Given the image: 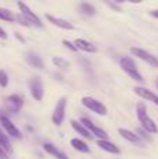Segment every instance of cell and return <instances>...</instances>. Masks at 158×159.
<instances>
[{
    "instance_id": "20",
    "label": "cell",
    "mask_w": 158,
    "mask_h": 159,
    "mask_svg": "<svg viewBox=\"0 0 158 159\" xmlns=\"http://www.w3.org/2000/svg\"><path fill=\"white\" fill-rule=\"evenodd\" d=\"M136 116H137V119H139V121L142 123L144 119H147L148 117V113H147V106H146L143 102H139L137 103V106H136Z\"/></svg>"
},
{
    "instance_id": "7",
    "label": "cell",
    "mask_w": 158,
    "mask_h": 159,
    "mask_svg": "<svg viewBox=\"0 0 158 159\" xmlns=\"http://www.w3.org/2000/svg\"><path fill=\"white\" fill-rule=\"evenodd\" d=\"M80 123L83 124L84 127L87 129V131L90 133L91 135H95V137L98 138V140H108V134H106V131L105 130H102L101 127H98V126H95L94 123H92L90 119H87V117H81L80 119Z\"/></svg>"
},
{
    "instance_id": "15",
    "label": "cell",
    "mask_w": 158,
    "mask_h": 159,
    "mask_svg": "<svg viewBox=\"0 0 158 159\" xmlns=\"http://www.w3.org/2000/svg\"><path fill=\"white\" fill-rule=\"evenodd\" d=\"M73 43H74V46L77 48V50H83V52H87V53H95L97 52V48H95L91 42L86 41V39L78 38V39H76Z\"/></svg>"
},
{
    "instance_id": "1",
    "label": "cell",
    "mask_w": 158,
    "mask_h": 159,
    "mask_svg": "<svg viewBox=\"0 0 158 159\" xmlns=\"http://www.w3.org/2000/svg\"><path fill=\"white\" fill-rule=\"evenodd\" d=\"M119 66H120V69H122L132 80H134V81H137V82H143V81H144L142 73L139 71L136 63H134V60L132 57H122L119 60Z\"/></svg>"
},
{
    "instance_id": "14",
    "label": "cell",
    "mask_w": 158,
    "mask_h": 159,
    "mask_svg": "<svg viewBox=\"0 0 158 159\" xmlns=\"http://www.w3.org/2000/svg\"><path fill=\"white\" fill-rule=\"evenodd\" d=\"M118 131H119L120 137H122V138H125V140H126V141H129V143L139 144V145H140V144H143V141L140 140V137H139V135H137L134 131H132V130L122 129V127H120V129L118 130Z\"/></svg>"
},
{
    "instance_id": "22",
    "label": "cell",
    "mask_w": 158,
    "mask_h": 159,
    "mask_svg": "<svg viewBox=\"0 0 158 159\" xmlns=\"http://www.w3.org/2000/svg\"><path fill=\"white\" fill-rule=\"evenodd\" d=\"M44 149L48 152V154L53 155V157H55L56 159H59V158L62 157V155H63V152H62V151H59V149L56 148V147L53 145L52 143H46V144H44Z\"/></svg>"
},
{
    "instance_id": "25",
    "label": "cell",
    "mask_w": 158,
    "mask_h": 159,
    "mask_svg": "<svg viewBox=\"0 0 158 159\" xmlns=\"http://www.w3.org/2000/svg\"><path fill=\"white\" fill-rule=\"evenodd\" d=\"M8 85V74L6 70H2L0 69V87L2 88H6Z\"/></svg>"
},
{
    "instance_id": "27",
    "label": "cell",
    "mask_w": 158,
    "mask_h": 159,
    "mask_svg": "<svg viewBox=\"0 0 158 159\" xmlns=\"http://www.w3.org/2000/svg\"><path fill=\"white\" fill-rule=\"evenodd\" d=\"M136 134L139 135V137H140V140H142V141H143V138H144V140H147V141H150V137H148V135H147V133H146L144 130H142V129H140V130H137V131H136Z\"/></svg>"
},
{
    "instance_id": "16",
    "label": "cell",
    "mask_w": 158,
    "mask_h": 159,
    "mask_svg": "<svg viewBox=\"0 0 158 159\" xmlns=\"http://www.w3.org/2000/svg\"><path fill=\"white\" fill-rule=\"evenodd\" d=\"M142 130H144L146 133H150V134H157L158 133V127H157L156 121L150 116L142 121Z\"/></svg>"
},
{
    "instance_id": "19",
    "label": "cell",
    "mask_w": 158,
    "mask_h": 159,
    "mask_svg": "<svg viewBox=\"0 0 158 159\" xmlns=\"http://www.w3.org/2000/svg\"><path fill=\"white\" fill-rule=\"evenodd\" d=\"M70 123H72V127H73V129H74L80 135H83V137H84V138H87V140H92V135L90 134L88 131H87V129L80 123V121H77V120H72Z\"/></svg>"
},
{
    "instance_id": "18",
    "label": "cell",
    "mask_w": 158,
    "mask_h": 159,
    "mask_svg": "<svg viewBox=\"0 0 158 159\" xmlns=\"http://www.w3.org/2000/svg\"><path fill=\"white\" fill-rule=\"evenodd\" d=\"M0 148H2L3 151L7 152L8 155L13 152V147H11L10 138H8V135L6 134V133L3 131L2 129H0Z\"/></svg>"
},
{
    "instance_id": "5",
    "label": "cell",
    "mask_w": 158,
    "mask_h": 159,
    "mask_svg": "<svg viewBox=\"0 0 158 159\" xmlns=\"http://www.w3.org/2000/svg\"><path fill=\"white\" fill-rule=\"evenodd\" d=\"M130 53L133 56H136V57H139L140 60L146 61L147 64H150V66L158 69V57H157V56H154L153 53L147 52V50L142 49V48H136V46L130 48Z\"/></svg>"
},
{
    "instance_id": "9",
    "label": "cell",
    "mask_w": 158,
    "mask_h": 159,
    "mask_svg": "<svg viewBox=\"0 0 158 159\" xmlns=\"http://www.w3.org/2000/svg\"><path fill=\"white\" fill-rule=\"evenodd\" d=\"M6 109L10 113H18L21 110L22 105H24V98L18 93H13V95H8L4 101Z\"/></svg>"
},
{
    "instance_id": "31",
    "label": "cell",
    "mask_w": 158,
    "mask_h": 159,
    "mask_svg": "<svg viewBox=\"0 0 158 159\" xmlns=\"http://www.w3.org/2000/svg\"><path fill=\"white\" fill-rule=\"evenodd\" d=\"M59 159H69V158H67V157H66V155H64V154H63V155H62V157H60V158H59Z\"/></svg>"
},
{
    "instance_id": "2",
    "label": "cell",
    "mask_w": 158,
    "mask_h": 159,
    "mask_svg": "<svg viewBox=\"0 0 158 159\" xmlns=\"http://www.w3.org/2000/svg\"><path fill=\"white\" fill-rule=\"evenodd\" d=\"M81 105H83L84 107H87L88 110H91V112L100 115V116H105L106 113H108V107H106L101 101L92 98V96H83V98H81Z\"/></svg>"
},
{
    "instance_id": "32",
    "label": "cell",
    "mask_w": 158,
    "mask_h": 159,
    "mask_svg": "<svg viewBox=\"0 0 158 159\" xmlns=\"http://www.w3.org/2000/svg\"><path fill=\"white\" fill-rule=\"evenodd\" d=\"M157 87H158V81H157Z\"/></svg>"
},
{
    "instance_id": "21",
    "label": "cell",
    "mask_w": 158,
    "mask_h": 159,
    "mask_svg": "<svg viewBox=\"0 0 158 159\" xmlns=\"http://www.w3.org/2000/svg\"><path fill=\"white\" fill-rule=\"evenodd\" d=\"M0 20H4V21L8 22H14L16 21V14L13 11H10L8 8L0 7Z\"/></svg>"
},
{
    "instance_id": "29",
    "label": "cell",
    "mask_w": 158,
    "mask_h": 159,
    "mask_svg": "<svg viewBox=\"0 0 158 159\" xmlns=\"http://www.w3.org/2000/svg\"><path fill=\"white\" fill-rule=\"evenodd\" d=\"M0 159H8V154L0 148Z\"/></svg>"
},
{
    "instance_id": "11",
    "label": "cell",
    "mask_w": 158,
    "mask_h": 159,
    "mask_svg": "<svg viewBox=\"0 0 158 159\" xmlns=\"http://www.w3.org/2000/svg\"><path fill=\"white\" fill-rule=\"evenodd\" d=\"M46 20L52 25H55V27H58V28H62V30H66V31H73L74 30V25H73L72 22H69L67 20L55 17V16H52V14H46Z\"/></svg>"
},
{
    "instance_id": "24",
    "label": "cell",
    "mask_w": 158,
    "mask_h": 159,
    "mask_svg": "<svg viewBox=\"0 0 158 159\" xmlns=\"http://www.w3.org/2000/svg\"><path fill=\"white\" fill-rule=\"evenodd\" d=\"M52 63L55 64V67H58V69H60V70H67L70 67V63L63 57H53Z\"/></svg>"
},
{
    "instance_id": "4",
    "label": "cell",
    "mask_w": 158,
    "mask_h": 159,
    "mask_svg": "<svg viewBox=\"0 0 158 159\" xmlns=\"http://www.w3.org/2000/svg\"><path fill=\"white\" fill-rule=\"evenodd\" d=\"M66 106H67V98L66 96H62L58 101L55 109L52 113V121L56 126H60L64 120V116H66Z\"/></svg>"
},
{
    "instance_id": "12",
    "label": "cell",
    "mask_w": 158,
    "mask_h": 159,
    "mask_svg": "<svg viewBox=\"0 0 158 159\" xmlns=\"http://www.w3.org/2000/svg\"><path fill=\"white\" fill-rule=\"evenodd\" d=\"M25 60H27V63L30 64L31 67H35V69L38 70H42L44 69V60L41 59V56H38L36 53L34 52H28L25 53Z\"/></svg>"
},
{
    "instance_id": "23",
    "label": "cell",
    "mask_w": 158,
    "mask_h": 159,
    "mask_svg": "<svg viewBox=\"0 0 158 159\" xmlns=\"http://www.w3.org/2000/svg\"><path fill=\"white\" fill-rule=\"evenodd\" d=\"M80 10L81 13H84L86 16H95L97 14V10H95V7L91 4V3H80Z\"/></svg>"
},
{
    "instance_id": "26",
    "label": "cell",
    "mask_w": 158,
    "mask_h": 159,
    "mask_svg": "<svg viewBox=\"0 0 158 159\" xmlns=\"http://www.w3.org/2000/svg\"><path fill=\"white\" fill-rule=\"evenodd\" d=\"M63 45L67 48V49L72 50V52H77V48L74 46V43H73V42H70V41H67V39H64V41H63Z\"/></svg>"
},
{
    "instance_id": "30",
    "label": "cell",
    "mask_w": 158,
    "mask_h": 159,
    "mask_svg": "<svg viewBox=\"0 0 158 159\" xmlns=\"http://www.w3.org/2000/svg\"><path fill=\"white\" fill-rule=\"evenodd\" d=\"M150 14H151V17H154V18H158V10H153Z\"/></svg>"
},
{
    "instance_id": "10",
    "label": "cell",
    "mask_w": 158,
    "mask_h": 159,
    "mask_svg": "<svg viewBox=\"0 0 158 159\" xmlns=\"http://www.w3.org/2000/svg\"><path fill=\"white\" fill-rule=\"evenodd\" d=\"M133 89H134V92H136V95H139L140 98L146 99V101H150L151 103L158 106V95L154 93L153 91L147 89V88H144V87H134Z\"/></svg>"
},
{
    "instance_id": "3",
    "label": "cell",
    "mask_w": 158,
    "mask_h": 159,
    "mask_svg": "<svg viewBox=\"0 0 158 159\" xmlns=\"http://www.w3.org/2000/svg\"><path fill=\"white\" fill-rule=\"evenodd\" d=\"M17 7L20 8V14H21V16L24 17L25 20H27V22L30 25L39 27V28L44 25V24H42V21H41V18H39V17L36 16V14L34 13V11L31 10V8L28 7V6L25 4L24 2H18V3H17Z\"/></svg>"
},
{
    "instance_id": "28",
    "label": "cell",
    "mask_w": 158,
    "mask_h": 159,
    "mask_svg": "<svg viewBox=\"0 0 158 159\" xmlns=\"http://www.w3.org/2000/svg\"><path fill=\"white\" fill-rule=\"evenodd\" d=\"M7 34H6V31L3 30L2 27H0V39H7Z\"/></svg>"
},
{
    "instance_id": "6",
    "label": "cell",
    "mask_w": 158,
    "mask_h": 159,
    "mask_svg": "<svg viewBox=\"0 0 158 159\" xmlns=\"http://www.w3.org/2000/svg\"><path fill=\"white\" fill-rule=\"evenodd\" d=\"M28 87H30L31 96H32L35 101H42L45 91H44V82H42L41 77H38V75L32 77L28 81Z\"/></svg>"
},
{
    "instance_id": "17",
    "label": "cell",
    "mask_w": 158,
    "mask_h": 159,
    "mask_svg": "<svg viewBox=\"0 0 158 159\" xmlns=\"http://www.w3.org/2000/svg\"><path fill=\"white\" fill-rule=\"evenodd\" d=\"M70 145H72L76 151L81 152V154H88L90 152V147L87 145L86 141L80 140V138H73V140L70 141Z\"/></svg>"
},
{
    "instance_id": "13",
    "label": "cell",
    "mask_w": 158,
    "mask_h": 159,
    "mask_svg": "<svg viewBox=\"0 0 158 159\" xmlns=\"http://www.w3.org/2000/svg\"><path fill=\"white\" fill-rule=\"evenodd\" d=\"M97 145L100 147L102 151L109 152V154H114V155H119L120 154V149L118 148V145H115V144L111 143L109 140H98Z\"/></svg>"
},
{
    "instance_id": "8",
    "label": "cell",
    "mask_w": 158,
    "mask_h": 159,
    "mask_svg": "<svg viewBox=\"0 0 158 159\" xmlns=\"http://www.w3.org/2000/svg\"><path fill=\"white\" fill-rule=\"evenodd\" d=\"M0 124H2V127L4 129V133L7 135L14 137V138H18V140L21 138V131H20V130L17 129L16 124H14L6 115H3L2 112H0Z\"/></svg>"
}]
</instances>
